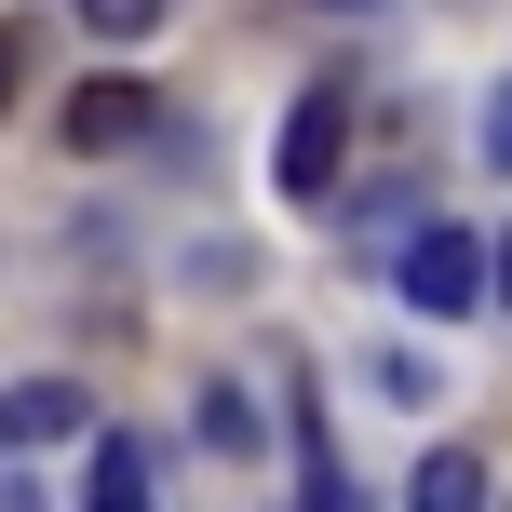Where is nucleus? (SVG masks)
I'll return each instance as SVG.
<instances>
[{
	"mask_svg": "<svg viewBox=\"0 0 512 512\" xmlns=\"http://www.w3.org/2000/svg\"><path fill=\"white\" fill-rule=\"evenodd\" d=\"M405 297L432 310V324H472V297H486V243H472V230H445V216H432V230L405 243Z\"/></svg>",
	"mask_w": 512,
	"mask_h": 512,
	"instance_id": "obj_1",
	"label": "nucleus"
},
{
	"mask_svg": "<svg viewBox=\"0 0 512 512\" xmlns=\"http://www.w3.org/2000/svg\"><path fill=\"white\" fill-rule=\"evenodd\" d=\"M337 135H351V95H297V108H283V149H270L283 203H324V176H337Z\"/></svg>",
	"mask_w": 512,
	"mask_h": 512,
	"instance_id": "obj_2",
	"label": "nucleus"
},
{
	"mask_svg": "<svg viewBox=\"0 0 512 512\" xmlns=\"http://www.w3.org/2000/svg\"><path fill=\"white\" fill-rule=\"evenodd\" d=\"M68 432H95V391H81V378H27V391H0V459L68 445Z\"/></svg>",
	"mask_w": 512,
	"mask_h": 512,
	"instance_id": "obj_3",
	"label": "nucleus"
},
{
	"mask_svg": "<svg viewBox=\"0 0 512 512\" xmlns=\"http://www.w3.org/2000/svg\"><path fill=\"white\" fill-rule=\"evenodd\" d=\"M149 81H81V95H68V149L81 162H95V149H135V135H149Z\"/></svg>",
	"mask_w": 512,
	"mask_h": 512,
	"instance_id": "obj_4",
	"label": "nucleus"
},
{
	"mask_svg": "<svg viewBox=\"0 0 512 512\" xmlns=\"http://www.w3.org/2000/svg\"><path fill=\"white\" fill-rule=\"evenodd\" d=\"M405 512H486V459H472V445H432L418 486H405Z\"/></svg>",
	"mask_w": 512,
	"mask_h": 512,
	"instance_id": "obj_5",
	"label": "nucleus"
},
{
	"mask_svg": "<svg viewBox=\"0 0 512 512\" xmlns=\"http://www.w3.org/2000/svg\"><path fill=\"white\" fill-rule=\"evenodd\" d=\"M81 512H149V459L122 432H95V472H81Z\"/></svg>",
	"mask_w": 512,
	"mask_h": 512,
	"instance_id": "obj_6",
	"label": "nucleus"
},
{
	"mask_svg": "<svg viewBox=\"0 0 512 512\" xmlns=\"http://www.w3.org/2000/svg\"><path fill=\"white\" fill-rule=\"evenodd\" d=\"M68 14H81V27H95V41H149V27H162V14H176V0H68Z\"/></svg>",
	"mask_w": 512,
	"mask_h": 512,
	"instance_id": "obj_7",
	"label": "nucleus"
},
{
	"mask_svg": "<svg viewBox=\"0 0 512 512\" xmlns=\"http://www.w3.org/2000/svg\"><path fill=\"white\" fill-rule=\"evenodd\" d=\"M203 445H230V459H243V445H256V405H243V391H230V378H216V391H203Z\"/></svg>",
	"mask_w": 512,
	"mask_h": 512,
	"instance_id": "obj_8",
	"label": "nucleus"
},
{
	"mask_svg": "<svg viewBox=\"0 0 512 512\" xmlns=\"http://www.w3.org/2000/svg\"><path fill=\"white\" fill-rule=\"evenodd\" d=\"M297 512H351V486H337V459L310 445V486H297Z\"/></svg>",
	"mask_w": 512,
	"mask_h": 512,
	"instance_id": "obj_9",
	"label": "nucleus"
},
{
	"mask_svg": "<svg viewBox=\"0 0 512 512\" xmlns=\"http://www.w3.org/2000/svg\"><path fill=\"white\" fill-rule=\"evenodd\" d=\"M486 162H499V176H512V95H499V122H486Z\"/></svg>",
	"mask_w": 512,
	"mask_h": 512,
	"instance_id": "obj_10",
	"label": "nucleus"
},
{
	"mask_svg": "<svg viewBox=\"0 0 512 512\" xmlns=\"http://www.w3.org/2000/svg\"><path fill=\"white\" fill-rule=\"evenodd\" d=\"M0 108H14V27H0Z\"/></svg>",
	"mask_w": 512,
	"mask_h": 512,
	"instance_id": "obj_11",
	"label": "nucleus"
},
{
	"mask_svg": "<svg viewBox=\"0 0 512 512\" xmlns=\"http://www.w3.org/2000/svg\"><path fill=\"white\" fill-rule=\"evenodd\" d=\"M486 283H499V297H512V243H499V256H486Z\"/></svg>",
	"mask_w": 512,
	"mask_h": 512,
	"instance_id": "obj_12",
	"label": "nucleus"
},
{
	"mask_svg": "<svg viewBox=\"0 0 512 512\" xmlns=\"http://www.w3.org/2000/svg\"><path fill=\"white\" fill-rule=\"evenodd\" d=\"M324 14H378V0H324Z\"/></svg>",
	"mask_w": 512,
	"mask_h": 512,
	"instance_id": "obj_13",
	"label": "nucleus"
}]
</instances>
